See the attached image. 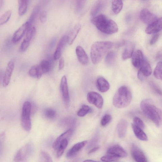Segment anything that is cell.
<instances>
[{"mask_svg": "<svg viewBox=\"0 0 162 162\" xmlns=\"http://www.w3.org/2000/svg\"><path fill=\"white\" fill-rule=\"evenodd\" d=\"M91 22L97 29L104 34L111 35L118 31V27L115 22L104 15L97 16L93 18Z\"/></svg>", "mask_w": 162, "mask_h": 162, "instance_id": "obj_1", "label": "cell"}, {"mask_svg": "<svg viewBox=\"0 0 162 162\" xmlns=\"http://www.w3.org/2000/svg\"><path fill=\"white\" fill-rule=\"evenodd\" d=\"M141 109L145 116L157 127L162 122V112L148 100L143 101L140 104Z\"/></svg>", "mask_w": 162, "mask_h": 162, "instance_id": "obj_2", "label": "cell"}, {"mask_svg": "<svg viewBox=\"0 0 162 162\" xmlns=\"http://www.w3.org/2000/svg\"><path fill=\"white\" fill-rule=\"evenodd\" d=\"M113 46V43L110 41H100L94 43L91 49V57L93 63L95 65L99 63Z\"/></svg>", "mask_w": 162, "mask_h": 162, "instance_id": "obj_3", "label": "cell"}, {"mask_svg": "<svg viewBox=\"0 0 162 162\" xmlns=\"http://www.w3.org/2000/svg\"><path fill=\"white\" fill-rule=\"evenodd\" d=\"M132 99L131 92L127 86H121L116 92L113 98V105L118 109H123L130 104Z\"/></svg>", "mask_w": 162, "mask_h": 162, "instance_id": "obj_4", "label": "cell"}, {"mask_svg": "<svg viewBox=\"0 0 162 162\" xmlns=\"http://www.w3.org/2000/svg\"><path fill=\"white\" fill-rule=\"evenodd\" d=\"M31 105L30 102L26 101L24 104L22 113L21 124L24 130L29 132L31 128L30 114Z\"/></svg>", "mask_w": 162, "mask_h": 162, "instance_id": "obj_5", "label": "cell"}, {"mask_svg": "<svg viewBox=\"0 0 162 162\" xmlns=\"http://www.w3.org/2000/svg\"><path fill=\"white\" fill-rule=\"evenodd\" d=\"M34 147L31 143H28L21 148L16 154L14 160L16 162L23 161L33 153Z\"/></svg>", "mask_w": 162, "mask_h": 162, "instance_id": "obj_6", "label": "cell"}, {"mask_svg": "<svg viewBox=\"0 0 162 162\" xmlns=\"http://www.w3.org/2000/svg\"><path fill=\"white\" fill-rule=\"evenodd\" d=\"M87 100L91 104L99 109L102 108L104 103L103 97L99 93L95 92H89L87 95Z\"/></svg>", "mask_w": 162, "mask_h": 162, "instance_id": "obj_7", "label": "cell"}, {"mask_svg": "<svg viewBox=\"0 0 162 162\" xmlns=\"http://www.w3.org/2000/svg\"><path fill=\"white\" fill-rule=\"evenodd\" d=\"M60 88L64 103L66 107H68L69 105L70 99L67 79L65 75L61 78Z\"/></svg>", "mask_w": 162, "mask_h": 162, "instance_id": "obj_8", "label": "cell"}, {"mask_svg": "<svg viewBox=\"0 0 162 162\" xmlns=\"http://www.w3.org/2000/svg\"><path fill=\"white\" fill-rule=\"evenodd\" d=\"M140 18L143 23L148 26L152 24L157 19L155 15L147 9H144L141 10Z\"/></svg>", "mask_w": 162, "mask_h": 162, "instance_id": "obj_9", "label": "cell"}, {"mask_svg": "<svg viewBox=\"0 0 162 162\" xmlns=\"http://www.w3.org/2000/svg\"><path fill=\"white\" fill-rule=\"evenodd\" d=\"M31 25L27 21L19 27L15 32L12 38V41L14 43L18 42L23 37L26 32L31 27Z\"/></svg>", "mask_w": 162, "mask_h": 162, "instance_id": "obj_10", "label": "cell"}, {"mask_svg": "<svg viewBox=\"0 0 162 162\" xmlns=\"http://www.w3.org/2000/svg\"><path fill=\"white\" fill-rule=\"evenodd\" d=\"M107 154L111 155L118 158L126 157L128 154L126 151L119 145L113 146L108 149Z\"/></svg>", "mask_w": 162, "mask_h": 162, "instance_id": "obj_11", "label": "cell"}, {"mask_svg": "<svg viewBox=\"0 0 162 162\" xmlns=\"http://www.w3.org/2000/svg\"><path fill=\"white\" fill-rule=\"evenodd\" d=\"M131 154L133 158L136 162H148L144 153L135 146L132 147Z\"/></svg>", "mask_w": 162, "mask_h": 162, "instance_id": "obj_12", "label": "cell"}, {"mask_svg": "<svg viewBox=\"0 0 162 162\" xmlns=\"http://www.w3.org/2000/svg\"><path fill=\"white\" fill-rule=\"evenodd\" d=\"M162 30V17L157 19L152 24L148 26L145 29L148 34H155Z\"/></svg>", "mask_w": 162, "mask_h": 162, "instance_id": "obj_13", "label": "cell"}, {"mask_svg": "<svg viewBox=\"0 0 162 162\" xmlns=\"http://www.w3.org/2000/svg\"><path fill=\"white\" fill-rule=\"evenodd\" d=\"M68 43V36H64L62 37L59 40L56 49L53 55L54 60H56L60 58L61 53Z\"/></svg>", "mask_w": 162, "mask_h": 162, "instance_id": "obj_14", "label": "cell"}, {"mask_svg": "<svg viewBox=\"0 0 162 162\" xmlns=\"http://www.w3.org/2000/svg\"><path fill=\"white\" fill-rule=\"evenodd\" d=\"M14 68V62L10 61L7 64L3 80V86L6 87L9 84Z\"/></svg>", "mask_w": 162, "mask_h": 162, "instance_id": "obj_15", "label": "cell"}, {"mask_svg": "<svg viewBox=\"0 0 162 162\" xmlns=\"http://www.w3.org/2000/svg\"><path fill=\"white\" fill-rule=\"evenodd\" d=\"M88 141H85L78 143L74 144L68 152L66 156L68 158L74 157L87 144Z\"/></svg>", "mask_w": 162, "mask_h": 162, "instance_id": "obj_16", "label": "cell"}, {"mask_svg": "<svg viewBox=\"0 0 162 162\" xmlns=\"http://www.w3.org/2000/svg\"><path fill=\"white\" fill-rule=\"evenodd\" d=\"M145 60L142 51L138 50L134 53L132 57V63L135 68H139Z\"/></svg>", "mask_w": 162, "mask_h": 162, "instance_id": "obj_17", "label": "cell"}, {"mask_svg": "<svg viewBox=\"0 0 162 162\" xmlns=\"http://www.w3.org/2000/svg\"><path fill=\"white\" fill-rule=\"evenodd\" d=\"M96 85L97 89L101 93L107 92L109 91L110 88L109 82L102 77L97 78L96 82Z\"/></svg>", "mask_w": 162, "mask_h": 162, "instance_id": "obj_18", "label": "cell"}, {"mask_svg": "<svg viewBox=\"0 0 162 162\" xmlns=\"http://www.w3.org/2000/svg\"><path fill=\"white\" fill-rule=\"evenodd\" d=\"M73 133L72 129H69L61 134L57 138L54 142H53V148L57 150L62 140L65 139H69L72 136Z\"/></svg>", "mask_w": 162, "mask_h": 162, "instance_id": "obj_19", "label": "cell"}, {"mask_svg": "<svg viewBox=\"0 0 162 162\" xmlns=\"http://www.w3.org/2000/svg\"><path fill=\"white\" fill-rule=\"evenodd\" d=\"M76 52L79 62L84 65L87 64L89 61V57L83 49L78 46L76 48Z\"/></svg>", "mask_w": 162, "mask_h": 162, "instance_id": "obj_20", "label": "cell"}, {"mask_svg": "<svg viewBox=\"0 0 162 162\" xmlns=\"http://www.w3.org/2000/svg\"><path fill=\"white\" fill-rule=\"evenodd\" d=\"M106 5V1H98L93 5L91 11V16L93 18L100 13L104 9Z\"/></svg>", "mask_w": 162, "mask_h": 162, "instance_id": "obj_21", "label": "cell"}, {"mask_svg": "<svg viewBox=\"0 0 162 162\" xmlns=\"http://www.w3.org/2000/svg\"><path fill=\"white\" fill-rule=\"evenodd\" d=\"M132 126L135 136L138 139L144 141H148V136L143 131V129L136 126L133 123L132 124Z\"/></svg>", "mask_w": 162, "mask_h": 162, "instance_id": "obj_22", "label": "cell"}, {"mask_svg": "<svg viewBox=\"0 0 162 162\" xmlns=\"http://www.w3.org/2000/svg\"><path fill=\"white\" fill-rule=\"evenodd\" d=\"M128 124L125 120H122L119 122L117 126L118 136L120 138H123L126 135Z\"/></svg>", "mask_w": 162, "mask_h": 162, "instance_id": "obj_23", "label": "cell"}, {"mask_svg": "<svg viewBox=\"0 0 162 162\" xmlns=\"http://www.w3.org/2000/svg\"><path fill=\"white\" fill-rule=\"evenodd\" d=\"M81 28V26L79 24L75 25L70 32L68 36V43L69 45L73 44L75 39L77 37Z\"/></svg>", "mask_w": 162, "mask_h": 162, "instance_id": "obj_24", "label": "cell"}, {"mask_svg": "<svg viewBox=\"0 0 162 162\" xmlns=\"http://www.w3.org/2000/svg\"><path fill=\"white\" fill-rule=\"evenodd\" d=\"M139 68V71L146 78L152 74V68L149 63L145 60Z\"/></svg>", "mask_w": 162, "mask_h": 162, "instance_id": "obj_25", "label": "cell"}, {"mask_svg": "<svg viewBox=\"0 0 162 162\" xmlns=\"http://www.w3.org/2000/svg\"><path fill=\"white\" fill-rule=\"evenodd\" d=\"M134 46L132 43H128L122 54V58L125 60L132 57L134 53Z\"/></svg>", "mask_w": 162, "mask_h": 162, "instance_id": "obj_26", "label": "cell"}, {"mask_svg": "<svg viewBox=\"0 0 162 162\" xmlns=\"http://www.w3.org/2000/svg\"><path fill=\"white\" fill-rule=\"evenodd\" d=\"M123 2L121 1H113L112 2V10L114 14L119 13L122 9Z\"/></svg>", "mask_w": 162, "mask_h": 162, "instance_id": "obj_27", "label": "cell"}, {"mask_svg": "<svg viewBox=\"0 0 162 162\" xmlns=\"http://www.w3.org/2000/svg\"><path fill=\"white\" fill-rule=\"evenodd\" d=\"M69 140L68 139H65L62 140L61 141L57 150V157L59 158L62 155L68 145Z\"/></svg>", "mask_w": 162, "mask_h": 162, "instance_id": "obj_28", "label": "cell"}, {"mask_svg": "<svg viewBox=\"0 0 162 162\" xmlns=\"http://www.w3.org/2000/svg\"><path fill=\"white\" fill-rule=\"evenodd\" d=\"M18 14L20 16L24 15L26 12L28 6L26 0H19L18 1Z\"/></svg>", "mask_w": 162, "mask_h": 162, "instance_id": "obj_29", "label": "cell"}, {"mask_svg": "<svg viewBox=\"0 0 162 162\" xmlns=\"http://www.w3.org/2000/svg\"><path fill=\"white\" fill-rule=\"evenodd\" d=\"M39 65L44 73L48 72L50 70L51 65L50 62L47 60H43Z\"/></svg>", "mask_w": 162, "mask_h": 162, "instance_id": "obj_30", "label": "cell"}, {"mask_svg": "<svg viewBox=\"0 0 162 162\" xmlns=\"http://www.w3.org/2000/svg\"><path fill=\"white\" fill-rule=\"evenodd\" d=\"M36 30L35 27H30L27 32L26 36L23 41L30 44V41L35 35Z\"/></svg>", "mask_w": 162, "mask_h": 162, "instance_id": "obj_31", "label": "cell"}, {"mask_svg": "<svg viewBox=\"0 0 162 162\" xmlns=\"http://www.w3.org/2000/svg\"><path fill=\"white\" fill-rule=\"evenodd\" d=\"M116 57V54L113 51H111L107 53L105 61L108 65H112L114 62Z\"/></svg>", "mask_w": 162, "mask_h": 162, "instance_id": "obj_32", "label": "cell"}, {"mask_svg": "<svg viewBox=\"0 0 162 162\" xmlns=\"http://www.w3.org/2000/svg\"><path fill=\"white\" fill-rule=\"evenodd\" d=\"M154 75L157 79L162 80V62L157 63L154 70Z\"/></svg>", "mask_w": 162, "mask_h": 162, "instance_id": "obj_33", "label": "cell"}, {"mask_svg": "<svg viewBox=\"0 0 162 162\" xmlns=\"http://www.w3.org/2000/svg\"><path fill=\"white\" fill-rule=\"evenodd\" d=\"M92 109L90 107L85 105H83L81 109L77 112V115L80 117H83L90 113Z\"/></svg>", "mask_w": 162, "mask_h": 162, "instance_id": "obj_34", "label": "cell"}, {"mask_svg": "<svg viewBox=\"0 0 162 162\" xmlns=\"http://www.w3.org/2000/svg\"><path fill=\"white\" fill-rule=\"evenodd\" d=\"M12 14L11 10H9L5 13L0 18V25H2L6 23L10 18Z\"/></svg>", "mask_w": 162, "mask_h": 162, "instance_id": "obj_35", "label": "cell"}, {"mask_svg": "<svg viewBox=\"0 0 162 162\" xmlns=\"http://www.w3.org/2000/svg\"><path fill=\"white\" fill-rule=\"evenodd\" d=\"M40 162H53L50 155L44 151L41 152L40 156Z\"/></svg>", "mask_w": 162, "mask_h": 162, "instance_id": "obj_36", "label": "cell"}, {"mask_svg": "<svg viewBox=\"0 0 162 162\" xmlns=\"http://www.w3.org/2000/svg\"><path fill=\"white\" fill-rule=\"evenodd\" d=\"M39 6H36L32 10L30 17L27 21L31 25L34 23L35 20V18L39 12Z\"/></svg>", "mask_w": 162, "mask_h": 162, "instance_id": "obj_37", "label": "cell"}, {"mask_svg": "<svg viewBox=\"0 0 162 162\" xmlns=\"http://www.w3.org/2000/svg\"><path fill=\"white\" fill-rule=\"evenodd\" d=\"M149 83L150 88L155 93L162 95V90L156 84L152 81L150 82Z\"/></svg>", "mask_w": 162, "mask_h": 162, "instance_id": "obj_38", "label": "cell"}, {"mask_svg": "<svg viewBox=\"0 0 162 162\" xmlns=\"http://www.w3.org/2000/svg\"><path fill=\"white\" fill-rule=\"evenodd\" d=\"M112 120V117L109 114L105 115L102 118L101 121V125L102 126H105L109 124Z\"/></svg>", "mask_w": 162, "mask_h": 162, "instance_id": "obj_39", "label": "cell"}, {"mask_svg": "<svg viewBox=\"0 0 162 162\" xmlns=\"http://www.w3.org/2000/svg\"><path fill=\"white\" fill-rule=\"evenodd\" d=\"M118 158L115 156L107 154L102 157L101 160L103 162H113L117 161Z\"/></svg>", "mask_w": 162, "mask_h": 162, "instance_id": "obj_40", "label": "cell"}, {"mask_svg": "<svg viewBox=\"0 0 162 162\" xmlns=\"http://www.w3.org/2000/svg\"><path fill=\"white\" fill-rule=\"evenodd\" d=\"M29 73L31 77L37 78L38 74V65L32 66L29 71Z\"/></svg>", "mask_w": 162, "mask_h": 162, "instance_id": "obj_41", "label": "cell"}, {"mask_svg": "<svg viewBox=\"0 0 162 162\" xmlns=\"http://www.w3.org/2000/svg\"><path fill=\"white\" fill-rule=\"evenodd\" d=\"M45 115L46 117L49 119H52L54 118L57 114L55 110L52 109H47L45 112Z\"/></svg>", "mask_w": 162, "mask_h": 162, "instance_id": "obj_42", "label": "cell"}, {"mask_svg": "<svg viewBox=\"0 0 162 162\" xmlns=\"http://www.w3.org/2000/svg\"><path fill=\"white\" fill-rule=\"evenodd\" d=\"M85 2V1H82V0L76 1V4H75V8L77 13L80 12L82 10L84 6Z\"/></svg>", "mask_w": 162, "mask_h": 162, "instance_id": "obj_43", "label": "cell"}, {"mask_svg": "<svg viewBox=\"0 0 162 162\" xmlns=\"http://www.w3.org/2000/svg\"><path fill=\"white\" fill-rule=\"evenodd\" d=\"M133 124L143 129L144 128V124L143 121L140 118L136 117L133 118Z\"/></svg>", "mask_w": 162, "mask_h": 162, "instance_id": "obj_44", "label": "cell"}, {"mask_svg": "<svg viewBox=\"0 0 162 162\" xmlns=\"http://www.w3.org/2000/svg\"><path fill=\"white\" fill-rule=\"evenodd\" d=\"M47 14L45 11L42 12L40 16V19L42 23H45L46 20Z\"/></svg>", "mask_w": 162, "mask_h": 162, "instance_id": "obj_45", "label": "cell"}, {"mask_svg": "<svg viewBox=\"0 0 162 162\" xmlns=\"http://www.w3.org/2000/svg\"><path fill=\"white\" fill-rule=\"evenodd\" d=\"M159 37V35L158 34H155L153 36L150 40V44L151 45H154L158 41Z\"/></svg>", "mask_w": 162, "mask_h": 162, "instance_id": "obj_46", "label": "cell"}, {"mask_svg": "<svg viewBox=\"0 0 162 162\" xmlns=\"http://www.w3.org/2000/svg\"><path fill=\"white\" fill-rule=\"evenodd\" d=\"M64 66V60L63 58H60L59 61V69L60 70L62 69Z\"/></svg>", "mask_w": 162, "mask_h": 162, "instance_id": "obj_47", "label": "cell"}, {"mask_svg": "<svg viewBox=\"0 0 162 162\" xmlns=\"http://www.w3.org/2000/svg\"><path fill=\"white\" fill-rule=\"evenodd\" d=\"M100 148V146H97L94 147L89 151V154H91L96 152V151L98 150Z\"/></svg>", "mask_w": 162, "mask_h": 162, "instance_id": "obj_48", "label": "cell"}, {"mask_svg": "<svg viewBox=\"0 0 162 162\" xmlns=\"http://www.w3.org/2000/svg\"><path fill=\"white\" fill-rule=\"evenodd\" d=\"M137 77L139 80L141 81L144 80L146 78L144 75L139 71L138 73Z\"/></svg>", "mask_w": 162, "mask_h": 162, "instance_id": "obj_49", "label": "cell"}, {"mask_svg": "<svg viewBox=\"0 0 162 162\" xmlns=\"http://www.w3.org/2000/svg\"><path fill=\"white\" fill-rule=\"evenodd\" d=\"M83 162H101L98 161H96L92 160H87L83 161Z\"/></svg>", "mask_w": 162, "mask_h": 162, "instance_id": "obj_50", "label": "cell"}, {"mask_svg": "<svg viewBox=\"0 0 162 162\" xmlns=\"http://www.w3.org/2000/svg\"><path fill=\"white\" fill-rule=\"evenodd\" d=\"M131 16L130 15H128L126 16V19L127 22H128L131 20Z\"/></svg>", "mask_w": 162, "mask_h": 162, "instance_id": "obj_51", "label": "cell"}]
</instances>
